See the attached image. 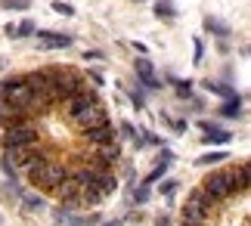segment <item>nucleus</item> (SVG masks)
Wrapping results in <instances>:
<instances>
[{"mask_svg": "<svg viewBox=\"0 0 251 226\" xmlns=\"http://www.w3.org/2000/svg\"><path fill=\"white\" fill-rule=\"evenodd\" d=\"M217 211V201L211 199L208 192H201V186L199 189H192L186 195V204H183V223H208V217Z\"/></svg>", "mask_w": 251, "mask_h": 226, "instance_id": "obj_1", "label": "nucleus"}, {"mask_svg": "<svg viewBox=\"0 0 251 226\" xmlns=\"http://www.w3.org/2000/svg\"><path fill=\"white\" fill-rule=\"evenodd\" d=\"M69 124L78 133H87V130H93V127L109 124V112H105L102 102H93V105H84V109H78L75 115H69Z\"/></svg>", "mask_w": 251, "mask_h": 226, "instance_id": "obj_2", "label": "nucleus"}, {"mask_svg": "<svg viewBox=\"0 0 251 226\" xmlns=\"http://www.w3.org/2000/svg\"><path fill=\"white\" fill-rule=\"evenodd\" d=\"M31 143H41V130H37L34 121H25V124H16L3 130V152L22 149V146H31Z\"/></svg>", "mask_w": 251, "mask_h": 226, "instance_id": "obj_3", "label": "nucleus"}, {"mask_svg": "<svg viewBox=\"0 0 251 226\" xmlns=\"http://www.w3.org/2000/svg\"><path fill=\"white\" fill-rule=\"evenodd\" d=\"M201 192H208L217 204L226 201V199H233L236 189H233V176H229V171H214V174H208L205 183H201Z\"/></svg>", "mask_w": 251, "mask_h": 226, "instance_id": "obj_4", "label": "nucleus"}, {"mask_svg": "<svg viewBox=\"0 0 251 226\" xmlns=\"http://www.w3.org/2000/svg\"><path fill=\"white\" fill-rule=\"evenodd\" d=\"M53 220L59 226H96V223H100V214H87V217H84V214H75L72 208H62V204H59L56 214H53Z\"/></svg>", "mask_w": 251, "mask_h": 226, "instance_id": "obj_5", "label": "nucleus"}, {"mask_svg": "<svg viewBox=\"0 0 251 226\" xmlns=\"http://www.w3.org/2000/svg\"><path fill=\"white\" fill-rule=\"evenodd\" d=\"M53 195L62 201V208H72V211H75V208H81V186L75 183L72 176H69L65 183H59V186H56V189H53Z\"/></svg>", "mask_w": 251, "mask_h": 226, "instance_id": "obj_6", "label": "nucleus"}, {"mask_svg": "<svg viewBox=\"0 0 251 226\" xmlns=\"http://www.w3.org/2000/svg\"><path fill=\"white\" fill-rule=\"evenodd\" d=\"M133 68H137V77H140L143 87H149V90H158V87H161V77L155 75V68H152L149 59H137V65H133Z\"/></svg>", "mask_w": 251, "mask_h": 226, "instance_id": "obj_7", "label": "nucleus"}, {"mask_svg": "<svg viewBox=\"0 0 251 226\" xmlns=\"http://www.w3.org/2000/svg\"><path fill=\"white\" fill-rule=\"evenodd\" d=\"M87 143H93V146H102V143H115L118 140V133H115V127H112V121L109 124H102V127H93V130H87V133H81Z\"/></svg>", "mask_w": 251, "mask_h": 226, "instance_id": "obj_8", "label": "nucleus"}, {"mask_svg": "<svg viewBox=\"0 0 251 226\" xmlns=\"http://www.w3.org/2000/svg\"><path fill=\"white\" fill-rule=\"evenodd\" d=\"M37 41L41 47H50V50H62V47L72 44L69 34H59V31H37Z\"/></svg>", "mask_w": 251, "mask_h": 226, "instance_id": "obj_9", "label": "nucleus"}, {"mask_svg": "<svg viewBox=\"0 0 251 226\" xmlns=\"http://www.w3.org/2000/svg\"><path fill=\"white\" fill-rule=\"evenodd\" d=\"M229 176H233V189L236 195H248V164H236L233 171H229Z\"/></svg>", "mask_w": 251, "mask_h": 226, "instance_id": "obj_10", "label": "nucleus"}, {"mask_svg": "<svg viewBox=\"0 0 251 226\" xmlns=\"http://www.w3.org/2000/svg\"><path fill=\"white\" fill-rule=\"evenodd\" d=\"M201 130H205V143H229L233 136H229V130H224V127L211 124V121H199Z\"/></svg>", "mask_w": 251, "mask_h": 226, "instance_id": "obj_11", "label": "nucleus"}, {"mask_svg": "<svg viewBox=\"0 0 251 226\" xmlns=\"http://www.w3.org/2000/svg\"><path fill=\"white\" fill-rule=\"evenodd\" d=\"M118 155H121L118 140H115V143H102V146H96V161H102V164H115V161H118Z\"/></svg>", "mask_w": 251, "mask_h": 226, "instance_id": "obj_12", "label": "nucleus"}, {"mask_svg": "<svg viewBox=\"0 0 251 226\" xmlns=\"http://www.w3.org/2000/svg\"><path fill=\"white\" fill-rule=\"evenodd\" d=\"M168 84L177 90L180 100H189V96H192V81H183V77H168Z\"/></svg>", "mask_w": 251, "mask_h": 226, "instance_id": "obj_13", "label": "nucleus"}, {"mask_svg": "<svg viewBox=\"0 0 251 226\" xmlns=\"http://www.w3.org/2000/svg\"><path fill=\"white\" fill-rule=\"evenodd\" d=\"M121 133L127 136V140L137 146V149H143V146H146V143H143V130H137V127H133L130 121H124V124H121Z\"/></svg>", "mask_w": 251, "mask_h": 226, "instance_id": "obj_14", "label": "nucleus"}, {"mask_svg": "<svg viewBox=\"0 0 251 226\" xmlns=\"http://www.w3.org/2000/svg\"><path fill=\"white\" fill-rule=\"evenodd\" d=\"M205 87H208V90L211 93H217V96H224V100H236V90H233V87H226V84H214V81H205Z\"/></svg>", "mask_w": 251, "mask_h": 226, "instance_id": "obj_15", "label": "nucleus"}, {"mask_svg": "<svg viewBox=\"0 0 251 226\" xmlns=\"http://www.w3.org/2000/svg\"><path fill=\"white\" fill-rule=\"evenodd\" d=\"M220 115L224 118H239L242 115V96H236V100H229L226 105H220Z\"/></svg>", "mask_w": 251, "mask_h": 226, "instance_id": "obj_16", "label": "nucleus"}, {"mask_svg": "<svg viewBox=\"0 0 251 226\" xmlns=\"http://www.w3.org/2000/svg\"><path fill=\"white\" fill-rule=\"evenodd\" d=\"M155 16H158V19H165V22H171V19L177 16V9H174L171 0H158V3H155Z\"/></svg>", "mask_w": 251, "mask_h": 226, "instance_id": "obj_17", "label": "nucleus"}, {"mask_svg": "<svg viewBox=\"0 0 251 226\" xmlns=\"http://www.w3.org/2000/svg\"><path fill=\"white\" fill-rule=\"evenodd\" d=\"M205 31H211V34H217V37H229V25H224V22H217V19H205Z\"/></svg>", "mask_w": 251, "mask_h": 226, "instance_id": "obj_18", "label": "nucleus"}, {"mask_svg": "<svg viewBox=\"0 0 251 226\" xmlns=\"http://www.w3.org/2000/svg\"><path fill=\"white\" fill-rule=\"evenodd\" d=\"M220 161H226V152H205L196 164L199 168H208V164H220Z\"/></svg>", "mask_w": 251, "mask_h": 226, "instance_id": "obj_19", "label": "nucleus"}, {"mask_svg": "<svg viewBox=\"0 0 251 226\" xmlns=\"http://www.w3.org/2000/svg\"><path fill=\"white\" fill-rule=\"evenodd\" d=\"M0 6L3 9H19V13H22V9L31 6V0H0Z\"/></svg>", "mask_w": 251, "mask_h": 226, "instance_id": "obj_20", "label": "nucleus"}, {"mask_svg": "<svg viewBox=\"0 0 251 226\" xmlns=\"http://www.w3.org/2000/svg\"><path fill=\"white\" fill-rule=\"evenodd\" d=\"M34 34V22L31 19H25L22 25H16V37H31Z\"/></svg>", "mask_w": 251, "mask_h": 226, "instance_id": "obj_21", "label": "nucleus"}, {"mask_svg": "<svg viewBox=\"0 0 251 226\" xmlns=\"http://www.w3.org/2000/svg\"><path fill=\"white\" fill-rule=\"evenodd\" d=\"M165 174H168V168H165V164H155V171H152V174L146 176V180H143V186H152L155 180H161Z\"/></svg>", "mask_w": 251, "mask_h": 226, "instance_id": "obj_22", "label": "nucleus"}, {"mask_svg": "<svg viewBox=\"0 0 251 226\" xmlns=\"http://www.w3.org/2000/svg\"><path fill=\"white\" fill-rule=\"evenodd\" d=\"M0 164H3V174L9 176V180H16V174H19V171H16V164H13V158H9L6 152H3V158H0Z\"/></svg>", "mask_w": 251, "mask_h": 226, "instance_id": "obj_23", "label": "nucleus"}, {"mask_svg": "<svg viewBox=\"0 0 251 226\" xmlns=\"http://www.w3.org/2000/svg\"><path fill=\"white\" fill-rule=\"evenodd\" d=\"M130 102L137 105V109L146 105V93H143V87H133V90H130Z\"/></svg>", "mask_w": 251, "mask_h": 226, "instance_id": "obj_24", "label": "nucleus"}, {"mask_svg": "<svg viewBox=\"0 0 251 226\" xmlns=\"http://www.w3.org/2000/svg\"><path fill=\"white\" fill-rule=\"evenodd\" d=\"M3 192H6V199H9V201H19V199H22V189L16 186V180H9Z\"/></svg>", "mask_w": 251, "mask_h": 226, "instance_id": "obj_25", "label": "nucleus"}, {"mask_svg": "<svg viewBox=\"0 0 251 226\" xmlns=\"http://www.w3.org/2000/svg\"><path fill=\"white\" fill-rule=\"evenodd\" d=\"M53 9H56L59 16H75V6L65 3V0H53Z\"/></svg>", "mask_w": 251, "mask_h": 226, "instance_id": "obj_26", "label": "nucleus"}, {"mask_svg": "<svg viewBox=\"0 0 251 226\" xmlns=\"http://www.w3.org/2000/svg\"><path fill=\"white\" fill-rule=\"evenodd\" d=\"M149 186H140V189H133V201H137V204H143V201H149Z\"/></svg>", "mask_w": 251, "mask_h": 226, "instance_id": "obj_27", "label": "nucleus"}, {"mask_svg": "<svg viewBox=\"0 0 251 226\" xmlns=\"http://www.w3.org/2000/svg\"><path fill=\"white\" fill-rule=\"evenodd\" d=\"M25 208H28V211H41V208H44V201H41V199H34V195H25Z\"/></svg>", "mask_w": 251, "mask_h": 226, "instance_id": "obj_28", "label": "nucleus"}, {"mask_svg": "<svg viewBox=\"0 0 251 226\" xmlns=\"http://www.w3.org/2000/svg\"><path fill=\"white\" fill-rule=\"evenodd\" d=\"M171 161H174V152H171V149H161V152H158V164H165V168H168Z\"/></svg>", "mask_w": 251, "mask_h": 226, "instance_id": "obj_29", "label": "nucleus"}, {"mask_svg": "<svg viewBox=\"0 0 251 226\" xmlns=\"http://www.w3.org/2000/svg\"><path fill=\"white\" fill-rule=\"evenodd\" d=\"M174 189H177V183H174V180H165V183H161V189H158V192H161V195H171Z\"/></svg>", "mask_w": 251, "mask_h": 226, "instance_id": "obj_30", "label": "nucleus"}, {"mask_svg": "<svg viewBox=\"0 0 251 226\" xmlns=\"http://www.w3.org/2000/svg\"><path fill=\"white\" fill-rule=\"evenodd\" d=\"M201 53H205V47H201V41H196V62H201Z\"/></svg>", "mask_w": 251, "mask_h": 226, "instance_id": "obj_31", "label": "nucleus"}, {"mask_svg": "<svg viewBox=\"0 0 251 226\" xmlns=\"http://www.w3.org/2000/svg\"><path fill=\"white\" fill-rule=\"evenodd\" d=\"M3 31H6V37H13V41H16V25H13V22H9V25L3 28Z\"/></svg>", "mask_w": 251, "mask_h": 226, "instance_id": "obj_32", "label": "nucleus"}, {"mask_svg": "<svg viewBox=\"0 0 251 226\" xmlns=\"http://www.w3.org/2000/svg\"><path fill=\"white\" fill-rule=\"evenodd\" d=\"M155 226H171V220H168V217H165V214H161V217H158V220H155Z\"/></svg>", "mask_w": 251, "mask_h": 226, "instance_id": "obj_33", "label": "nucleus"}, {"mask_svg": "<svg viewBox=\"0 0 251 226\" xmlns=\"http://www.w3.org/2000/svg\"><path fill=\"white\" fill-rule=\"evenodd\" d=\"M183 226H205V223H183Z\"/></svg>", "mask_w": 251, "mask_h": 226, "instance_id": "obj_34", "label": "nucleus"}, {"mask_svg": "<svg viewBox=\"0 0 251 226\" xmlns=\"http://www.w3.org/2000/svg\"><path fill=\"white\" fill-rule=\"evenodd\" d=\"M3 68H6V62H3V59H0V72H3Z\"/></svg>", "mask_w": 251, "mask_h": 226, "instance_id": "obj_35", "label": "nucleus"}, {"mask_svg": "<svg viewBox=\"0 0 251 226\" xmlns=\"http://www.w3.org/2000/svg\"><path fill=\"white\" fill-rule=\"evenodd\" d=\"M102 226H118V223H102Z\"/></svg>", "mask_w": 251, "mask_h": 226, "instance_id": "obj_36", "label": "nucleus"}]
</instances>
